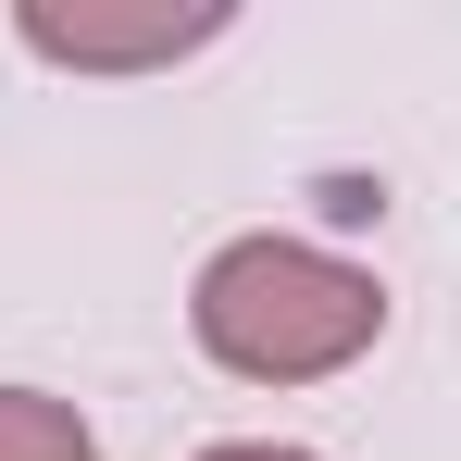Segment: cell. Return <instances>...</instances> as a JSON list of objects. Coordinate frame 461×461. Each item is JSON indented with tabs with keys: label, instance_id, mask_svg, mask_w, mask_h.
Returning <instances> with one entry per match:
<instances>
[{
	"label": "cell",
	"instance_id": "6da1fadb",
	"mask_svg": "<svg viewBox=\"0 0 461 461\" xmlns=\"http://www.w3.org/2000/svg\"><path fill=\"white\" fill-rule=\"evenodd\" d=\"M200 349L249 386H312L337 375V362H362L386 337V287L362 262H337V249H300V237H237L200 262Z\"/></svg>",
	"mask_w": 461,
	"mask_h": 461
},
{
	"label": "cell",
	"instance_id": "7a4b0ae2",
	"mask_svg": "<svg viewBox=\"0 0 461 461\" xmlns=\"http://www.w3.org/2000/svg\"><path fill=\"white\" fill-rule=\"evenodd\" d=\"M13 38L38 63H76V76H138V63H187L225 38V0H25Z\"/></svg>",
	"mask_w": 461,
	"mask_h": 461
},
{
	"label": "cell",
	"instance_id": "3957f363",
	"mask_svg": "<svg viewBox=\"0 0 461 461\" xmlns=\"http://www.w3.org/2000/svg\"><path fill=\"white\" fill-rule=\"evenodd\" d=\"M0 461H100V437H87L63 399H38V386H0Z\"/></svg>",
	"mask_w": 461,
	"mask_h": 461
},
{
	"label": "cell",
	"instance_id": "277c9868",
	"mask_svg": "<svg viewBox=\"0 0 461 461\" xmlns=\"http://www.w3.org/2000/svg\"><path fill=\"white\" fill-rule=\"evenodd\" d=\"M200 461H312V449H262V437H237V449H200Z\"/></svg>",
	"mask_w": 461,
	"mask_h": 461
}]
</instances>
